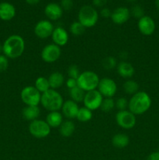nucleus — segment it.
<instances>
[{"label":"nucleus","mask_w":159,"mask_h":160,"mask_svg":"<svg viewBox=\"0 0 159 160\" xmlns=\"http://www.w3.org/2000/svg\"><path fill=\"white\" fill-rule=\"evenodd\" d=\"M60 6L62 9L65 11H70L72 9L73 6V0H62L60 3Z\"/></svg>","instance_id":"c9c22d12"},{"label":"nucleus","mask_w":159,"mask_h":160,"mask_svg":"<svg viewBox=\"0 0 159 160\" xmlns=\"http://www.w3.org/2000/svg\"><path fill=\"white\" fill-rule=\"evenodd\" d=\"M41 113L38 106H27L24 107L22 110V115L25 120L28 121H34L37 120Z\"/></svg>","instance_id":"4be33fe9"},{"label":"nucleus","mask_w":159,"mask_h":160,"mask_svg":"<svg viewBox=\"0 0 159 160\" xmlns=\"http://www.w3.org/2000/svg\"><path fill=\"white\" fill-rule=\"evenodd\" d=\"M112 145L118 148H124L128 146L129 143V138L127 134L119 133L113 136L112 139Z\"/></svg>","instance_id":"5701e85b"},{"label":"nucleus","mask_w":159,"mask_h":160,"mask_svg":"<svg viewBox=\"0 0 159 160\" xmlns=\"http://www.w3.org/2000/svg\"><path fill=\"white\" fill-rule=\"evenodd\" d=\"M92 2H93V5L95 7L103 8L106 5L108 0H92Z\"/></svg>","instance_id":"58836bf2"},{"label":"nucleus","mask_w":159,"mask_h":160,"mask_svg":"<svg viewBox=\"0 0 159 160\" xmlns=\"http://www.w3.org/2000/svg\"><path fill=\"white\" fill-rule=\"evenodd\" d=\"M130 14L132 17L139 20L144 16V10H143L142 6H139V5H135L131 9Z\"/></svg>","instance_id":"2f4dec72"},{"label":"nucleus","mask_w":159,"mask_h":160,"mask_svg":"<svg viewBox=\"0 0 159 160\" xmlns=\"http://www.w3.org/2000/svg\"><path fill=\"white\" fill-rule=\"evenodd\" d=\"M22 102L27 106H38L41 103V94L34 86H26L20 92Z\"/></svg>","instance_id":"423d86ee"},{"label":"nucleus","mask_w":159,"mask_h":160,"mask_svg":"<svg viewBox=\"0 0 159 160\" xmlns=\"http://www.w3.org/2000/svg\"><path fill=\"white\" fill-rule=\"evenodd\" d=\"M85 94L86 92L84 90H82L80 88L78 87V86H76L73 88L70 89V98L76 103L81 102L84 101Z\"/></svg>","instance_id":"a878e982"},{"label":"nucleus","mask_w":159,"mask_h":160,"mask_svg":"<svg viewBox=\"0 0 159 160\" xmlns=\"http://www.w3.org/2000/svg\"><path fill=\"white\" fill-rule=\"evenodd\" d=\"M118 75L123 78H130L133 76L135 70L132 65L126 61H122L117 65Z\"/></svg>","instance_id":"6ab92c4d"},{"label":"nucleus","mask_w":159,"mask_h":160,"mask_svg":"<svg viewBox=\"0 0 159 160\" xmlns=\"http://www.w3.org/2000/svg\"><path fill=\"white\" fill-rule=\"evenodd\" d=\"M34 87L36 88V89L41 94L45 93V92L51 89L49 82H48V79L45 78V77H39V78H37L35 81Z\"/></svg>","instance_id":"393cba45"},{"label":"nucleus","mask_w":159,"mask_h":160,"mask_svg":"<svg viewBox=\"0 0 159 160\" xmlns=\"http://www.w3.org/2000/svg\"><path fill=\"white\" fill-rule=\"evenodd\" d=\"M1 52H2V45H0V55H1Z\"/></svg>","instance_id":"37998d69"},{"label":"nucleus","mask_w":159,"mask_h":160,"mask_svg":"<svg viewBox=\"0 0 159 160\" xmlns=\"http://www.w3.org/2000/svg\"><path fill=\"white\" fill-rule=\"evenodd\" d=\"M79 106L77 103L71 99L64 102L62 106V116L67 118L68 120H73L76 118L78 111H79Z\"/></svg>","instance_id":"f3484780"},{"label":"nucleus","mask_w":159,"mask_h":160,"mask_svg":"<svg viewBox=\"0 0 159 160\" xmlns=\"http://www.w3.org/2000/svg\"><path fill=\"white\" fill-rule=\"evenodd\" d=\"M128 2H136L137 0H127Z\"/></svg>","instance_id":"c03bdc74"},{"label":"nucleus","mask_w":159,"mask_h":160,"mask_svg":"<svg viewBox=\"0 0 159 160\" xmlns=\"http://www.w3.org/2000/svg\"><path fill=\"white\" fill-rule=\"evenodd\" d=\"M147 160H159V150L150 154Z\"/></svg>","instance_id":"ea45409f"},{"label":"nucleus","mask_w":159,"mask_h":160,"mask_svg":"<svg viewBox=\"0 0 159 160\" xmlns=\"http://www.w3.org/2000/svg\"><path fill=\"white\" fill-rule=\"evenodd\" d=\"M26 2L27 3L28 5H31V6H34V5L38 4L41 2V0H25Z\"/></svg>","instance_id":"a19ab883"},{"label":"nucleus","mask_w":159,"mask_h":160,"mask_svg":"<svg viewBox=\"0 0 159 160\" xmlns=\"http://www.w3.org/2000/svg\"><path fill=\"white\" fill-rule=\"evenodd\" d=\"M45 121L47 122L50 128H59L63 122V116L59 111H53L49 112L46 116Z\"/></svg>","instance_id":"aec40b11"},{"label":"nucleus","mask_w":159,"mask_h":160,"mask_svg":"<svg viewBox=\"0 0 159 160\" xmlns=\"http://www.w3.org/2000/svg\"><path fill=\"white\" fill-rule=\"evenodd\" d=\"M16 16V8L8 2L0 3V19L4 21H9Z\"/></svg>","instance_id":"a211bd4d"},{"label":"nucleus","mask_w":159,"mask_h":160,"mask_svg":"<svg viewBox=\"0 0 159 160\" xmlns=\"http://www.w3.org/2000/svg\"><path fill=\"white\" fill-rule=\"evenodd\" d=\"M77 86L85 92L96 90L100 82V78L95 72L87 70L80 73L76 80Z\"/></svg>","instance_id":"39448f33"},{"label":"nucleus","mask_w":159,"mask_h":160,"mask_svg":"<svg viewBox=\"0 0 159 160\" xmlns=\"http://www.w3.org/2000/svg\"><path fill=\"white\" fill-rule=\"evenodd\" d=\"M25 49V41L19 34L9 36L2 44V52L9 59H17L23 55Z\"/></svg>","instance_id":"f257e3e1"},{"label":"nucleus","mask_w":159,"mask_h":160,"mask_svg":"<svg viewBox=\"0 0 159 160\" xmlns=\"http://www.w3.org/2000/svg\"><path fill=\"white\" fill-rule=\"evenodd\" d=\"M93 117V112L90 109H87L85 106L81 107L79 109L78 111L77 116H76V119L80 122H88Z\"/></svg>","instance_id":"bb28decb"},{"label":"nucleus","mask_w":159,"mask_h":160,"mask_svg":"<svg viewBox=\"0 0 159 160\" xmlns=\"http://www.w3.org/2000/svg\"><path fill=\"white\" fill-rule=\"evenodd\" d=\"M75 124L71 120H67L62 122L59 127V133L62 137L69 138L74 133Z\"/></svg>","instance_id":"b1692460"},{"label":"nucleus","mask_w":159,"mask_h":160,"mask_svg":"<svg viewBox=\"0 0 159 160\" xmlns=\"http://www.w3.org/2000/svg\"><path fill=\"white\" fill-rule=\"evenodd\" d=\"M151 98L145 92H138L130 98L128 109L134 115H142L151 108Z\"/></svg>","instance_id":"f03ea898"},{"label":"nucleus","mask_w":159,"mask_h":160,"mask_svg":"<svg viewBox=\"0 0 159 160\" xmlns=\"http://www.w3.org/2000/svg\"><path fill=\"white\" fill-rule=\"evenodd\" d=\"M138 29L142 34L146 36H150L155 31V22L149 16H143L140 19H139Z\"/></svg>","instance_id":"ddd939ff"},{"label":"nucleus","mask_w":159,"mask_h":160,"mask_svg":"<svg viewBox=\"0 0 159 160\" xmlns=\"http://www.w3.org/2000/svg\"><path fill=\"white\" fill-rule=\"evenodd\" d=\"M86 28L80 23L79 21H75L71 23L70 27V31L73 35L80 36L82 35L85 31Z\"/></svg>","instance_id":"c85d7f7f"},{"label":"nucleus","mask_w":159,"mask_h":160,"mask_svg":"<svg viewBox=\"0 0 159 160\" xmlns=\"http://www.w3.org/2000/svg\"><path fill=\"white\" fill-rule=\"evenodd\" d=\"M99 15L94 7L90 5H85L80 9L78 12V21L85 28L95 26L98 21Z\"/></svg>","instance_id":"20e7f679"},{"label":"nucleus","mask_w":159,"mask_h":160,"mask_svg":"<svg viewBox=\"0 0 159 160\" xmlns=\"http://www.w3.org/2000/svg\"><path fill=\"white\" fill-rule=\"evenodd\" d=\"M115 107L118 109V111L126 110V109L128 108L129 101H128L126 98L120 97V98H117V99L115 100Z\"/></svg>","instance_id":"473e14b6"},{"label":"nucleus","mask_w":159,"mask_h":160,"mask_svg":"<svg viewBox=\"0 0 159 160\" xmlns=\"http://www.w3.org/2000/svg\"><path fill=\"white\" fill-rule=\"evenodd\" d=\"M48 79L50 84V88H51V89H54V90H56V89L62 87L65 82V78H64L63 74L58 71L51 73Z\"/></svg>","instance_id":"412c9836"},{"label":"nucleus","mask_w":159,"mask_h":160,"mask_svg":"<svg viewBox=\"0 0 159 160\" xmlns=\"http://www.w3.org/2000/svg\"><path fill=\"white\" fill-rule=\"evenodd\" d=\"M62 51L60 47L55 45L54 43L45 45L41 51V59L48 63H52L56 62L60 58Z\"/></svg>","instance_id":"9d476101"},{"label":"nucleus","mask_w":159,"mask_h":160,"mask_svg":"<svg viewBox=\"0 0 159 160\" xmlns=\"http://www.w3.org/2000/svg\"><path fill=\"white\" fill-rule=\"evenodd\" d=\"M54 29V25L50 20H41L36 23L34 31L38 38L46 39L51 36Z\"/></svg>","instance_id":"f8f14e48"},{"label":"nucleus","mask_w":159,"mask_h":160,"mask_svg":"<svg viewBox=\"0 0 159 160\" xmlns=\"http://www.w3.org/2000/svg\"><path fill=\"white\" fill-rule=\"evenodd\" d=\"M117 61L116 59L113 56H108V57L104 58L102 61V66L104 69L108 70H113L114 68L117 67Z\"/></svg>","instance_id":"7c9ffc66"},{"label":"nucleus","mask_w":159,"mask_h":160,"mask_svg":"<svg viewBox=\"0 0 159 160\" xmlns=\"http://www.w3.org/2000/svg\"><path fill=\"white\" fill-rule=\"evenodd\" d=\"M29 132L36 138H45L51 133V128L45 120L37 119L31 122L29 125Z\"/></svg>","instance_id":"0eeeda50"},{"label":"nucleus","mask_w":159,"mask_h":160,"mask_svg":"<svg viewBox=\"0 0 159 160\" xmlns=\"http://www.w3.org/2000/svg\"><path fill=\"white\" fill-rule=\"evenodd\" d=\"M65 84H66L67 88H68L69 89H72L73 88L76 87V86H77V81H76V79L69 78L68 79H67Z\"/></svg>","instance_id":"4c0bfd02"},{"label":"nucleus","mask_w":159,"mask_h":160,"mask_svg":"<svg viewBox=\"0 0 159 160\" xmlns=\"http://www.w3.org/2000/svg\"><path fill=\"white\" fill-rule=\"evenodd\" d=\"M155 5L156 7L159 9V0H155Z\"/></svg>","instance_id":"79ce46f5"},{"label":"nucleus","mask_w":159,"mask_h":160,"mask_svg":"<svg viewBox=\"0 0 159 160\" xmlns=\"http://www.w3.org/2000/svg\"><path fill=\"white\" fill-rule=\"evenodd\" d=\"M116 123L123 129L129 130L135 127L137 123L136 116L129 110L118 111L115 115Z\"/></svg>","instance_id":"6e6552de"},{"label":"nucleus","mask_w":159,"mask_h":160,"mask_svg":"<svg viewBox=\"0 0 159 160\" xmlns=\"http://www.w3.org/2000/svg\"><path fill=\"white\" fill-rule=\"evenodd\" d=\"M45 14L48 19V20H59L62 17L63 14V9H62L61 6L58 3L50 2L46 5L45 8Z\"/></svg>","instance_id":"dca6fc26"},{"label":"nucleus","mask_w":159,"mask_h":160,"mask_svg":"<svg viewBox=\"0 0 159 160\" xmlns=\"http://www.w3.org/2000/svg\"><path fill=\"white\" fill-rule=\"evenodd\" d=\"M100 15L103 17V18H109L112 15V11L107 7H103L101 9V12H100Z\"/></svg>","instance_id":"e433bc0d"},{"label":"nucleus","mask_w":159,"mask_h":160,"mask_svg":"<svg viewBox=\"0 0 159 160\" xmlns=\"http://www.w3.org/2000/svg\"><path fill=\"white\" fill-rule=\"evenodd\" d=\"M103 98L104 97L98 92V90L96 89V90L86 92L83 102H84V106L86 108L90 109L91 111H94L101 107V105L102 103L103 99H104Z\"/></svg>","instance_id":"1a4fd4ad"},{"label":"nucleus","mask_w":159,"mask_h":160,"mask_svg":"<svg viewBox=\"0 0 159 160\" xmlns=\"http://www.w3.org/2000/svg\"><path fill=\"white\" fill-rule=\"evenodd\" d=\"M130 10L125 6H119L112 12L111 19L115 24L121 25L129 20L130 17Z\"/></svg>","instance_id":"4468645a"},{"label":"nucleus","mask_w":159,"mask_h":160,"mask_svg":"<svg viewBox=\"0 0 159 160\" xmlns=\"http://www.w3.org/2000/svg\"><path fill=\"white\" fill-rule=\"evenodd\" d=\"M9 67L8 58L4 55H0V72H3L7 70Z\"/></svg>","instance_id":"f704fd0d"},{"label":"nucleus","mask_w":159,"mask_h":160,"mask_svg":"<svg viewBox=\"0 0 159 160\" xmlns=\"http://www.w3.org/2000/svg\"><path fill=\"white\" fill-rule=\"evenodd\" d=\"M115 107V100L112 98H104L100 109L104 112H108Z\"/></svg>","instance_id":"c756f323"},{"label":"nucleus","mask_w":159,"mask_h":160,"mask_svg":"<svg viewBox=\"0 0 159 160\" xmlns=\"http://www.w3.org/2000/svg\"><path fill=\"white\" fill-rule=\"evenodd\" d=\"M123 90L126 94L133 95L139 92V84L132 80H128L123 84Z\"/></svg>","instance_id":"cd10ccee"},{"label":"nucleus","mask_w":159,"mask_h":160,"mask_svg":"<svg viewBox=\"0 0 159 160\" xmlns=\"http://www.w3.org/2000/svg\"><path fill=\"white\" fill-rule=\"evenodd\" d=\"M117 84L114 80L104 78L100 80L98 90L104 98H112L117 92Z\"/></svg>","instance_id":"9b49d317"},{"label":"nucleus","mask_w":159,"mask_h":160,"mask_svg":"<svg viewBox=\"0 0 159 160\" xmlns=\"http://www.w3.org/2000/svg\"><path fill=\"white\" fill-rule=\"evenodd\" d=\"M51 37L53 43L59 47L64 46L68 43L69 34L66 30L62 27L55 28Z\"/></svg>","instance_id":"2eb2a0df"},{"label":"nucleus","mask_w":159,"mask_h":160,"mask_svg":"<svg viewBox=\"0 0 159 160\" xmlns=\"http://www.w3.org/2000/svg\"><path fill=\"white\" fill-rule=\"evenodd\" d=\"M63 98L59 92L54 89H49L41 94V104L49 112L59 111L63 105Z\"/></svg>","instance_id":"7ed1b4c3"},{"label":"nucleus","mask_w":159,"mask_h":160,"mask_svg":"<svg viewBox=\"0 0 159 160\" xmlns=\"http://www.w3.org/2000/svg\"><path fill=\"white\" fill-rule=\"evenodd\" d=\"M67 73H68L69 78H73V79H76V80H77V78H79L80 74L79 67H78L76 65L70 66L68 68V70H67Z\"/></svg>","instance_id":"72a5a7b5"}]
</instances>
